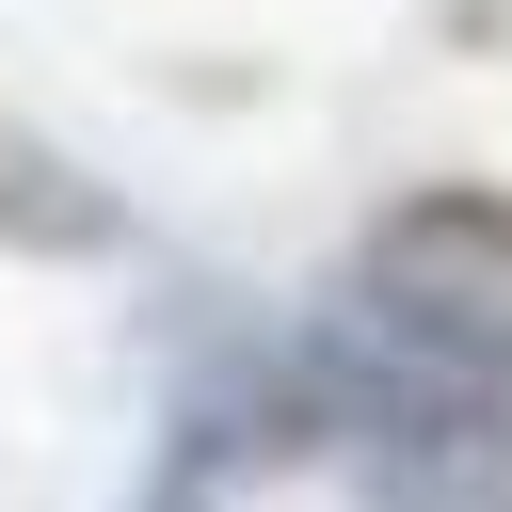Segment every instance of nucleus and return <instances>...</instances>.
Here are the masks:
<instances>
[{
	"label": "nucleus",
	"mask_w": 512,
	"mask_h": 512,
	"mask_svg": "<svg viewBox=\"0 0 512 512\" xmlns=\"http://www.w3.org/2000/svg\"><path fill=\"white\" fill-rule=\"evenodd\" d=\"M352 304L464 400L512 416V192L480 176H432V192H384L368 240H352Z\"/></svg>",
	"instance_id": "obj_1"
}]
</instances>
